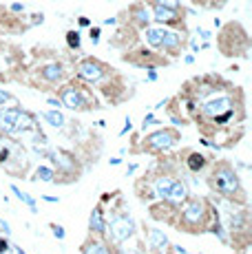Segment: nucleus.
Returning a JSON list of instances; mask_svg holds the SVG:
<instances>
[{"label": "nucleus", "instance_id": "obj_20", "mask_svg": "<svg viewBox=\"0 0 252 254\" xmlns=\"http://www.w3.org/2000/svg\"><path fill=\"white\" fill-rule=\"evenodd\" d=\"M11 192H16V197L20 199V201H25L27 206L31 208V212H38V210H36V199H33V197H29L27 192H22V190H20V188H16V186H11Z\"/></svg>", "mask_w": 252, "mask_h": 254}, {"label": "nucleus", "instance_id": "obj_27", "mask_svg": "<svg viewBox=\"0 0 252 254\" xmlns=\"http://www.w3.org/2000/svg\"><path fill=\"white\" fill-rule=\"evenodd\" d=\"M9 252V241L7 239H0V254H7Z\"/></svg>", "mask_w": 252, "mask_h": 254}, {"label": "nucleus", "instance_id": "obj_14", "mask_svg": "<svg viewBox=\"0 0 252 254\" xmlns=\"http://www.w3.org/2000/svg\"><path fill=\"white\" fill-rule=\"evenodd\" d=\"M31 128H36V122H33V117L25 113V111H20V115H18V122H16V130H31Z\"/></svg>", "mask_w": 252, "mask_h": 254}, {"label": "nucleus", "instance_id": "obj_24", "mask_svg": "<svg viewBox=\"0 0 252 254\" xmlns=\"http://www.w3.org/2000/svg\"><path fill=\"white\" fill-rule=\"evenodd\" d=\"M66 45L71 49H80V33L77 31H69L66 33Z\"/></svg>", "mask_w": 252, "mask_h": 254}, {"label": "nucleus", "instance_id": "obj_31", "mask_svg": "<svg viewBox=\"0 0 252 254\" xmlns=\"http://www.w3.org/2000/svg\"><path fill=\"white\" fill-rule=\"evenodd\" d=\"M130 128H133V124H130V120H126V124H124V128H122V135H124V133H128Z\"/></svg>", "mask_w": 252, "mask_h": 254}, {"label": "nucleus", "instance_id": "obj_10", "mask_svg": "<svg viewBox=\"0 0 252 254\" xmlns=\"http://www.w3.org/2000/svg\"><path fill=\"white\" fill-rule=\"evenodd\" d=\"M186 197H188V188L182 182H177V179H175L173 186H171V190L166 192V199H168V201L182 203V201H186Z\"/></svg>", "mask_w": 252, "mask_h": 254}, {"label": "nucleus", "instance_id": "obj_25", "mask_svg": "<svg viewBox=\"0 0 252 254\" xmlns=\"http://www.w3.org/2000/svg\"><path fill=\"white\" fill-rule=\"evenodd\" d=\"M89 38H91V42H93V45H98V42H100V29H98V27L91 29V31H89Z\"/></svg>", "mask_w": 252, "mask_h": 254}, {"label": "nucleus", "instance_id": "obj_36", "mask_svg": "<svg viewBox=\"0 0 252 254\" xmlns=\"http://www.w3.org/2000/svg\"><path fill=\"white\" fill-rule=\"evenodd\" d=\"M18 254H25V252H22V250H20V252H18Z\"/></svg>", "mask_w": 252, "mask_h": 254}, {"label": "nucleus", "instance_id": "obj_2", "mask_svg": "<svg viewBox=\"0 0 252 254\" xmlns=\"http://www.w3.org/2000/svg\"><path fill=\"white\" fill-rule=\"evenodd\" d=\"M201 113L206 117H210L212 122H217V124H226L232 117V100L228 95L210 97L208 102H203Z\"/></svg>", "mask_w": 252, "mask_h": 254}, {"label": "nucleus", "instance_id": "obj_15", "mask_svg": "<svg viewBox=\"0 0 252 254\" xmlns=\"http://www.w3.org/2000/svg\"><path fill=\"white\" fill-rule=\"evenodd\" d=\"M144 36H146V42H148V45L155 47V49H159V47H162V36H164V29H151V27H148Z\"/></svg>", "mask_w": 252, "mask_h": 254}, {"label": "nucleus", "instance_id": "obj_26", "mask_svg": "<svg viewBox=\"0 0 252 254\" xmlns=\"http://www.w3.org/2000/svg\"><path fill=\"white\" fill-rule=\"evenodd\" d=\"M159 2H162L164 7H171V9H175V11L179 9V0H159Z\"/></svg>", "mask_w": 252, "mask_h": 254}, {"label": "nucleus", "instance_id": "obj_9", "mask_svg": "<svg viewBox=\"0 0 252 254\" xmlns=\"http://www.w3.org/2000/svg\"><path fill=\"white\" fill-rule=\"evenodd\" d=\"M153 18L157 22H173V20H177V11L171 7H164V4L157 0V2L153 4Z\"/></svg>", "mask_w": 252, "mask_h": 254}, {"label": "nucleus", "instance_id": "obj_5", "mask_svg": "<svg viewBox=\"0 0 252 254\" xmlns=\"http://www.w3.org/2000/svg\"><path fill=\"white\" fill-rule=\"evenodd\" d=\"M177 130H168V128H164V130H157V133H153L151 137L146 139V144H148V148L151 150H166V148H171L173 144L177 141Z\"/></svg>", "mask_w": 252, "mask_h": 254}, {"label": "nucleus", "instance_id": "obj_33", "mask_svg": "<svg viewBox=\"0 0 252 254\" xmlns=\"http://www.w3.org/2000/svg\"><path fill=\"white\" fill-rule=\"evenodd\" d=\"M9 157V150L7 148H4V150H0V162H4V159H7Z\"/></svg>", "mask_w": 252, "mask_h": 254}, {"label": "nucleus", "instance_id": "obj_16", "mask_svg": "<svg viewBox=\"0 0 252 254\" xmlns=\"http://www.w3.org/2000/svg\"><path fill=\"white\" fill-rule=\"evenodd\" d=\"M173 182H175V179H173V177H159L157 182H155V192H157L162 199H166V192H168V190H171Z\"/></svg>", "mask_w": 252, "mask_h": 254}, {"label": "nucleus", "instance_id": "obj_17", "mask_svg": "<svg viewBox=\"0 0 252 254\" xmlns=\"http://www.w3.org/2000/svg\"><path fill=\"white\" fill-rule=\"evenodd\" d=\"M106 223H104V217H102V208H95L91 212V230L95 232H104Z\"/></svg>", "mask_w": 252, "mask_h": 254}, {"label": "nucleus", "instance_id": "obj_28", "mask_svg": "<svg viewBox=\"0 0 252 254\" xmlns=\"http://www.w3.org/2000/svg\"><path fill=\"white\" fill-rule=\"evenodd\" d=\"M9 100H11V95H9L7 91H2V89H0V106H2L4 102H9Z\"/></svg>", "mask_w": 252, "mask_h": 254}, {"label": "nucleus", "instance_id": "obj_18", "mask_svg": "<svg viewBox=\"0 0 252 254\" xmlns=\"http://www.w3.org/2000/svg\"><path fill=\"white\" fill-rule=\"evenodd\" d=\"M42 117H45L47 122H49V124L53 126V128H62V126H64V115L62 113H58V111H47V113H42Z\"/></svg>", "mask_w": 252, "mask_h": 254}, {"label": "nucleus", "instance_id": "obj_30", "mask_svg": "<svg viewBox=\"0 0 252 254\" xmlns=\"http://www.w3.org/2000/svg\"><path fill=\"white\" fill-rule=\"evenodd\" d=\"M197 33H199V36L203 38V40H210V31H206V29H199V31H197Z\"/></svg>", "mask_w": 252, "mask_h": 254}, {"label": "nucleus", "instance_id": "obj_8", "mask_svg": "<svg viewBox=\"0 0 252 254\" xmlns=\"http://www.w3.org/2000/svg\"><path fill=\"white\" fill-rule=\"evenodd\" d=\"M18 115H20V109H4V111H0V130H4V133H13V130H16Z\"/></svg>", "mask_w": 252, "mask_h": 254}, {"label": "nucleus", "instance_id": "obj_32", "mask_svg": "<svg viewBox=\"0 0 252 254\" xmlns=\"http://www.w3.org/2000/svg\"><path fill=\"white\" fill-rule=\"evenodd\" d=\"M11 9H13V11H18V13H20V11H22V9H25V7H22L20 2H13V4H11Z\"/></svg>", "mask_w": 252, "mask_h": 254}, {"label": "nucleus", "instance_id": "obj_3", "mask_svg": "<svg viewBox=\"0 0 252 254\" xmlns=\"http://www.w3.org/2000/svg\"><path fill=\"white\" fill-rule=\"evenodd\" d=\"M133 232H135V226L128 217H118L111 221V241H113L115 246L124 243Z\"/></svg>", "mask_w": 252, "mask_h": 254}, {"label": "nucleus", "instance_id": "obj_4", "mask_svg": "<svg viewBox=\"0 0 252 254\" xmlns=\"http://www.w3.org/2000/svg\"><path fill=\"white\" fill-rule=\"evenodd\" d=\"M203 217H206V203H203L201 199L188 201L186 208H184V212H182L184 223H188V226H199L203 221Z\"/></svg>", "mask_w": 252, "mask_h": 254}, {"label": "nucleus", "instance_id": "obj_35", "mask_svg": "<svg viewBox=\"0 0 252 254\" xmlns=\"http://www.w3.org/2000/svg\"><path fill=\"white\" fill-rule=\"evenodd\" d=\"M115 22H118L115 18H106V20H104V24H115Z\"/></svg>", "mask_w": 252, "mask_h": 254}, {"label": "nucleus", "instance_id": "obj_13", "mask_svg": "<svg viewBox=\"0 0 252 254\" xmlns=\"http://www.w3.org/2000/svg\"><path fill=\"white\" fill-rule=\"evenodd\" d=\"M148 241H151V246L155 248V250H162V248L168 246V239L164 237V232L157 230V228H153V230L148 232Z\"/></svg>", "mask_w": 252, "mask_h": 254}, {"label": "nucleus", "instance_id": "obj_19", "mask_svg": "<svg viewBox=\"0 0 252 254\" xmlns=\"http://www.w3.org/2000/svg\"><path fill=\"white\" fill-rule=\"evenodd\" d=\"M203 166H206V159H203V155H199V153H192L190 157H188V168H190L192 173H199Z\"/></svg>", "mask_w": 252, "mask_h": 254}, {"label": "nucleus", "instance_id": "obj_34", "mask_svg": "<svg viewBox=\"0 0 252 254\" xmlns=\"http://www.w3.org/2000/svg\"><path fill=\"white\" fill-rule=\"evenodd\" d=\"M49 104H51V106H56V109H58V106H62V102H60V100H49Z\"/></svg>", "mask_w": 252, "mask_h": 254}, {"label": "nucleus", "instance_id": "obj_7", "mask_svg": "<svg viewBox=\"0 0 252 254\" xmlns=\"http://www.w3.org/2000/svg\"><path fill=\"white\" fill-rule=\"evenodd\" d=\"M62 106H66V109H84V104H86V100L82 97V93L80 91H75V89H64L62 91Z\"/></svg>", "mask_w": 252, "mask_h": 254}, {"label": "nucleus", "instance_id": "obj_22", "mask_svg": "<svg viewBox=\"0 0 252 254\" xmlns=\"http://www.w3.org/2000/svg\"><path fill=\"white\" fill-rule=\"evenodd\" d=\"M84 254H111V252L102 241H93V243H89V246L84 248Z\"/></svg>", "mask_w": 252, "mask_h": 254}, {"label": "nucleus", "instance_id": "obj_6", "mask_svg": "<svg viewBox=\"0 0 252 254\" xmlns=\"http://www.w3.org/2000/svg\"><path fill=\"white\" fill-rule=\"evenodd\" d=\"M77 75L86 82H100L104 77V66L95 60H84L77 64Z\"/></svg>", "mask_w": 252, "mask_h": 254}, {"label": "nucleus", "instance_id": "obj_12", "mask_svg": "<svg viewBox=\"0 0 252 254\" xmlns=\"http://www.w3.org/2000/svg\"><path fill=\"white\" fill-rule=\"evenodd\" d=\"M182 45V38H179L177 31H166L164 29V36H162V47L159 49H177Z\"/></svg>", "mask_w": 252, "mask_h": 254}, {"label": "nucleus", "instance_id": "obj_29", "mask_svg": "<svg viewBox=\"0 0 252 254\" xmlns=\"http://www.w3.org/2000/svg\"><path fill=\"white\" fill-rule=\"evenodd\" d=\"M53 228V234H56L58 239H64V230H62V226H51Z\"/></svg>", "mask_w": 252, "mask_h": 254}, {"label": "nucleus", "instance_id": "obj_1", "mask_svg": "<svg viewBox=\"0 0 252 254\" xmlns=\"http://www.w3.org/2000/svg\"><path fill=\"white\" fill-rule=\"evenodd\" d=\"M212 186H215V190H219L224 197H235V194L241 192L239 177H237V173L228 164H219L215 168V173H212Z\"/></svg>", "mask_w": 252, "mask_h": 254}, {"label": "nucleus", "instance_id": "obj_21", "mask_svg": "<svg viewBox=\"0 0 252 254\" xmlns=\"http://www.w3.org/2000/svg\"><path fill=\"white\" fill-rule=\"evenodd\" d=\"M133 13H135V20H137L139 24H144V27H146V24L151 22V18H153V16H151V11H148L146 7H135V11H133Z\"/></svg>", "mask_w": 252, "mask_h": 254}, {"label": "nucleus", "instance_id": "obj_23", "mask_svg": "<svg viewBox=\"0 0 252 254\" xmlns=\"http://www.w3.org/2000/svg\"><path fill=\"white\" fill-rule=\"evenodd\" d=\"M36 177L38 179H42V182H53V170L51 168H47V166H40V168L36 170Z\"/></svg>", "mask_w": 252, "mask_h": 254}, {"label": "nucleus", "instance_id": "obj_11", "mask_svg": "<svg viewBox=\"0 0 252 254\" xmlns=\"http://www.w3.org/2000/svg\"><path fill=\"white\" fill-rule=\"evenodd\" d=\"M42 77H45L47 82H51V84H58V82L64 77V69H62V64H47L45 69H42Z\"/></svg>", "mask_w": 252, "mask_h": 254}]
</instances>
